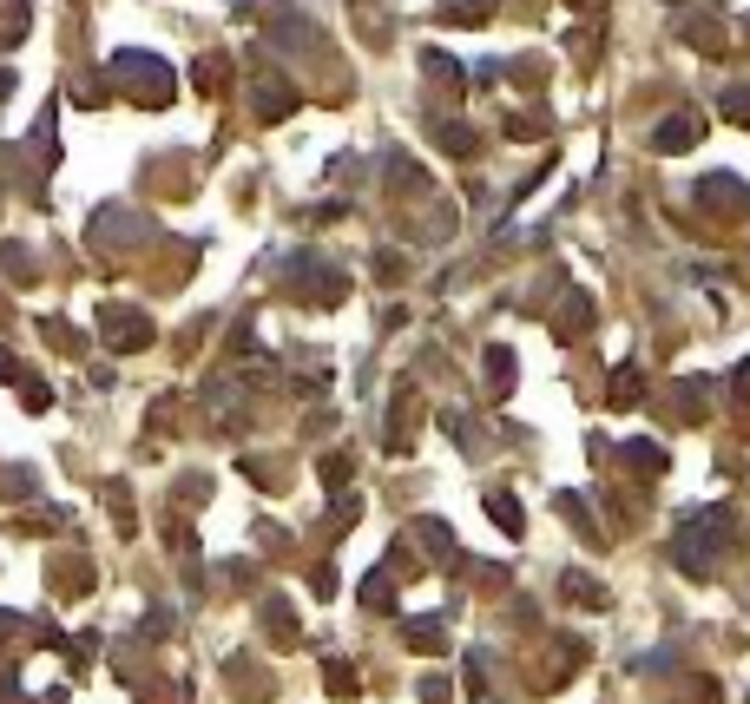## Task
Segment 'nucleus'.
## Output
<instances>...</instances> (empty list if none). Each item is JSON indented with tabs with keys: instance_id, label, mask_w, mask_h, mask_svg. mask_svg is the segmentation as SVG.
<instances>
[{
	"instance_id": "f257e3e1",
	"label": "nucleus",
	"mask_w": 750,
	"mask_h": 704,
	"mask_svg": "<svg viewBox=\"0 0 750 704\" xmlns=\"http://www.w3.org/2000/svg\"><path fill=\"white\" fill-rule=\"evenodd\" d=\"M698 198H704V204H737V211H750V191L737 185L731 172H711V178L698 185Z\"/></svg>"
},
{
	"instance_id": "f03ea898",
	"label": "nucleus",
	"mask_w": 750,
	"mask_h": 704,
	"mask_svg": "<svg viewBox=\"0 0 750 704\" xmlns=\"http://www.w3.org/2000/svg\"><path fill=\"white\" fill-rule=\"evenodd\" d=\"M698 132H704L698 119H691V112H678L672 126H658V139H652V145H658V152H691V145H698Z\"/></svg>"
},
{
	"instance_id": "7ed1b4c3",
	"label": "nucleus",
	"mask_w": 750,
	"mask_h": 704,
	"mask_svg": "<svg viewBox=\"0 0 750 704\" xmlns=\"http://www.w3.org/2000/svg\"><path fill=\"white\" fill-rule=\"evenodd\" d=\"M487 514H494V527H507V533H520V527H527V514H520V501H514V494H500V487H494V494H487Z\"/></svg>"
},
{
	"instance_id": "20e7f679",
	"label": "nucleus",
	"mask_w": 750,
	"mask_h": 704,
	"mask_svg": "<svg viewBox=\"0 0 750 704\" xmlns=\"http://www.w3.org/2000/svg\"><path fill=\"white\" fill-rule=\"evenodd\" d=\"M560 336H586V323H593V303H586V297H566V316H560Z\"/></svg>"
},
{
	"instance_id": "39448f33",
	"label": "nucleus",
	"mask_w": 750,
	"mask_h": 704,
	"mask_svg": "<svg viewBox=\"0 0 750 704\" xmlns=\"http://www.w3.org/2000/svg\"><path fill=\"white\" fill-rule=\"evenodd\" d=\"M408 639L415 652H441V619H408Z\"/></svg>"
},
{
	"instance_id": "423d86ee",
	"label": "nucleus",
	"mask_w": 750,
	"mask_h": 704,
	"mask_svg": "<svg viewBox=\"0 0 750 704\" xmlns=\"http://www.w3.org/2000/svg\"><path fill=\"white\" fill-rule=\"evenodd\" d=\"M487 376H494V389H500V395L514 389V349H494V356H487Z\"/></svg>"
},
{
	"instance_id": "0eeeda50",
	"label": "nucleus",
	"mask_w": 750,
	"mask_h": 704,
	"mask_svg": "<svg viewBox=\"0 0 750 704\" xmlns=\"http://www.w3.org/2000/svg\"><path fill=\"white\" fill-rule=\"evenodd\" d=\"M632 402H639V376L619 369V376H612V408H632Z\"/></svg>"
},
{
	"instance_id": "6e6552de",
	"label": "nucleus",
	"mask_w": 750,
	"mask_h": 704,
	"mask_svg": "<svg viewBox=\"0 0 750 704\" xmlns=\"http://www.w3.org/2000/svg\"><path fill=\"white\" fill-rule=\"evenodd\" d=\"M566 593H573L579 606H599V586H593V579H586V573H566Z\"/></svg>"
}]
</instances>
